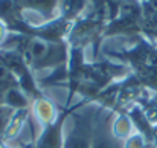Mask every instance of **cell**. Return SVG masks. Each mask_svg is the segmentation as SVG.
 Returning <instances> with one entry per match:
<instances>
[{"label":"cell","instance_id":"1","mask_svg":"<svg viewBox=\"0 0 157 148\" xmlns=\"http://www.w3.org/2000/svg\"><path fill=\"white\" fill-rule=\"evenodd\" d=\"M93 131L95 125L90 113L73 115V127L63 141V148H92Z\"/></svg>","mask_w":157,"mask_h":148},{"label":"cell","instance_id":"2","mask_svg":"<svg viewBox=\"0 0 157 148\" xmlns=\"http://www.w3.org/2000/svg\"><path fill=\"white\" fill-rule=\"evenodd\" d=\"M92 148H124V141L117 139L110 125V115L101 118L93 131Z\"/></svg>","mask_w":157,"mask_h":148},{"label":"cell","instance_id":"3","mask_svg":"<svg viewBox=\"0 0 157 148\" xmlns=\"http://www.w3.org/2000/svg\"><path fill=\"white\" fill-rule=\"evenodd\" d=\"M34 111H35L37 119L41 124H44L46 127L55 122V108H53V104L51 101H48V99H37Z\"/></svg>","mask_w":157,"mask_h":148},{"label":"cell","instance_id":"4","mask_svg":"<svg viewBox=\"0 0 157 148\" xmlns=\"http://www.w3.org/2000/svg\"><path fill=\"white\" fill-rule=\"evenodd\" d=\"M3 101L8 107H11L14 110H21V108H26V105H28L26 96L18 89H14V87L6 90V93L3 95Z\"/></svg>","mask_w":157,"mask_h":148},{"label":"cell","instance_id":"5","mask_svg":"<svg viewBox=\"0 0 157 148\" xmlns=\"http://www.w3.org/2000/svg\"><path fill=\"white\" fill-rule=\"evenodd\" d=\"M130 130H131V121H130L128 116H124V115H121V116L114 121V124H113V127H111L113 134H114L117 139H121V141H124L125 138H128Z\"/></svg>","mask_w":157,"mask_h":148},{"label":"cell","instance_id":"6","mask_svg":"<svg viewBox=\"0 0 157 148\" xmlns=\"http://www.w3.org/2000/svg\"><path fill=\"white\" fill-rule=\"evenodd\" d=\"M84 6V0H63V14L66 18L75 17Z\"/></svg>","mask_w":157,"mask_h":148},{"label":"cell","instance_id":"7","mask_svg":"<svg viewBox=\"0 0 157 148\" xmlns=\"http://www.w3.org/2000/svg\"><path fill=\"white\" fill-rule=\"evenodd\" d=\"M25 3L31 8L38 9L40 12L51 14L55 8V5H56V0H25Z\"/></svg>","mask_w":157,"mask_h":148},{"label":"cell","instance_id":"8","mask_svg":"<svg viewBox=\"0 0 157 148\" xmlns=\"http://www.w3.org/2000/svg\"><path fill=\"white\" fill-rule=\"evenodd\" d=\"M147 145L148 142L142 134H133L124 142V148H147Z\"/></svg>","mask_w":157,"mask_h":148},{"label":"cell","instance_id":"9","mask_svg":"<svg viewBox=\"0 0 157 148\" xmlns=\"http://www.w3.org/2000/svg\"><path fill=\"white\" fill-rule=\"evenodd\" d=\"M95 2H102V0H95Z\"/></svg>","mask_w":157,"mask_h":148}]
</instances>
